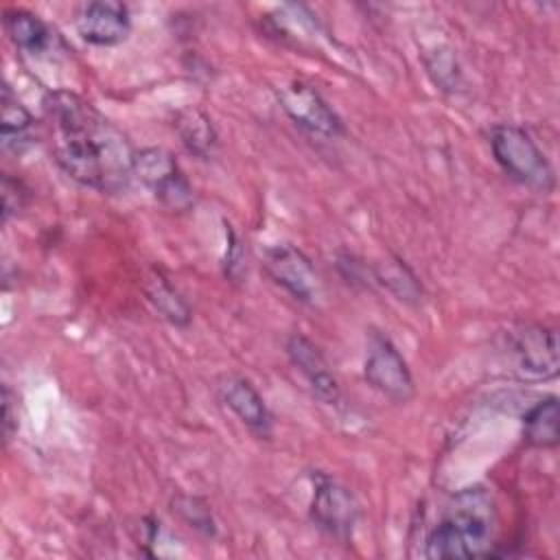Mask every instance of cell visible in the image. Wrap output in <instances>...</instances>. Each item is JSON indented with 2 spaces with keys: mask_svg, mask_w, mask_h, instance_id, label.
<instances>
[{
  "mask_svg": "<svg viewBox=\"0 0 560 560\" xmlns=\"http://www.w3.org/2000/svg\"><path fill=\"white\" fill-rule=\"evenodd\" d=\"M359 501L354 494L330 477H317L311 499V518L328 536L348 542L359 523Z\"/></svg>",
  "mask_w": 560,
  "mask_h": 560,
  "instance_id": "obj_7",
  "label": "cell"
},
{
  "mask_svg": "<svg viewBox=\"0 0 560 560\" xmlns=\"http://www.w3.org/2000/svg\"><path fill=\"white\" fill-rule=\"evenodd\" d=\"M497 508L492 494L481 488H464L446 505L442 518L429 532L424 556L433 560H464L492 556Z\"/></svg>",
  "mask_w": 560,
  "mask_h": 560,
  "instance_id": "obj_2",
  "label": "cell"
},
{
  "mask_svg": "<svg viewBox=\"0 0 560 560\" xmlns=\"http://www.w3.org/2000/svg\"><path fill=\"white\" fill-rule=\"evenodd\" d=\"M278 103L287 116L311 133L324 138H337L343 133L341 118L319 96L317 90L302 81H291L278 90Z\"/></svg>",
  "mask_w": 560,
  "mask_h": 560,
  "instance_id": "obj_9",
  "label": "cell"
},
{
  "mask_svg": "<svg viewBox=\"0 0 560 560\" xmlns=\"http://www.w3.org/2000/svg\"><path fill=\"white\" fill-rule=\"evenodd\" d=\"M503 350L523 378L549 381L558 374V335L545 324H516L505 332Z\"/></svg>",
  "mask_w": 560,
  "mask_h": 560,
  "instance_id": "obj_4",
  "label": "cell"
},
{
  "mask_svg": "<svg viewBox=\"0 0 560 560\" xmlns=\"http://www.w3.org/2000/svg\"><path fill=\"white\" fill-rule=\"evenodd\" d=\"M173 512L186 521L190 527H195L197 532L206 534V536H214L217 534V525L210 512V505L199 499V497H188V494H179L171 501Z\"/></svg>",
  "mask_w": 560,
  "mask_h": 560,
  "instance_id": "obj_19",
  "label": "cell"
},
{
  "mask_svg": "<svg viewBox=\"0 0 560 560\" xmlns=\"http://www.w3.org/2000/svg\"><path fill=\"white\" fill-rule=\"evenodd\" d=\"M0 103H2V129H0L2 149L20 153L31 142L33 116L7 83L2 85Z\"/></svg>",
  "mask_w": 560,
  "mask_h": 560,
  "instance_id": "obj_15",
  "label": "cell"
},
{
  "mask_svg": "<svg viewBox=\"0 0 560 560\" xmlns=\"http://www.w3.org/2000/svg\"><path fill=\"white\" fill-rule=\"evenodd\" d=\"M2 427H4V440L9 442L13 438V433L18 431V411H13V394L11 389L4 385L2 387Z\"/></svg>",
  "mask_w": 560,
  "mask_h": 560,
  "instance_id": "obj_22",
  "label": "cell"
},
{
  "mask_svg": "<svg viewBox=\"0 0 560 560\" xmlns=\"http://www.w3.org/2000/svg\"><path fill=\"white\" fill-rule=\"evenodd\" d=\"M4 28L11 42L28 57H48L61 46L57 33L35 13L26 9H7L4 11Z\"/></svg>",
  "mask_w": 560,
  "mask_h": 560,
  "instance_id": "obj_13",
  "label": "cell"
},
{
  "mask_svg": "<svg viewBox=\"0 0 560 560\" xmlns=\"http://www.w3.org/2000/svg\"><path fill=\"white\" fill-rule=\"evenodd\" d=\"M287 354H289L291 363L304 374L313 394L322 402L335 405L339 400V383H337L326 357L308 337L293 332L287 339Z\"/></svg>",
  "mask_w": 560,
  "mask_h": 560,
  "instance_id": "obj_11",
  "label": "cell"
},
{
  "mask_svg": "<svg viewBox=\"0 0 560 560\" xmlns=\"http://www.w3.org/2000/svg\"><path fill=\"white\" fill-rule=\"evenodd\" d=\"M133 175L153 192V197L168 210H188L195 201V190L186 179L175 158L160 147L136 151Z\"/></svg>",
  "mask_w": 560,
  "mask_h": 560,
  "instance_id": "obj_5",
  "label": "cell"
},
{
  "mask_svg": "<svg viewBox=\"0 0 560 560\" xmlns=\"http://www.w3.org/2000/svg\"><path fill=\"white\" fill-rule=\"evenodd\" d=\"M221 400L232 409V413L258 435H269L271 413L258 394V389L243 376H223L219 381Z\"/></svg>",
  "mask_w": 560,
  "mask_h": 560,
  "instance_id": "obj_12",
  "label": "cell"
},
{
  "mask_svg": "<svg viewBox=\"0 0 560 560\" xmlns=\"http://www.w3.org/2000/svg\"><path fill=\"white\" fill-rule=\"evenodd\" d=\"M175 129L182 144L197 158H210L217 149V129L210 116L197 107L182 109L175 118Z\"/></svg>",
  "mask_w": 560,
  "mask_h": 560,
  "instance_id": "obj_16",
  "label": "cell"
},
{
  "mask_svg": "<svg viewBox=\"0 0 560 560\" xmlns=\"http://www.w3.org/2000/svg\"><path fill=\"white\" fill-rule=\"evenodd\" d=\"M26 203V188L20 179L9 173L2 175V221L7 223L13 214H18Z\"/></svg>",
  "mask_w": 560,
  "mask_h": 560,
  "instance_id": "obj_21",
  "label": "cell"
},
{
  "mask_svg": "<svg viewBox=\"0 0 560 560\" xmlns=\"http://www.w3.org/2000/svg\"><path fill=\"white\" fill-rule=\"evenodd\" d=\"M262 265L271 276V280L280 284L287 293H291L295 300L304 304L317 302L322 293L319 276L304 252H300L289 243L273 245L265 249Z\"/></svg>",
  "mask_w": 560,
  "mask_h": 560,
  "instance_id": "obj_8",
  "label": "cell"
},
{
  "mask_svg": "<svg viewBox=\"0 0 560 560\" xmlns=\"http://www.w3.org/2000/svg\"><path fill=\"white\" fill-rule=\"evenodd\" d=\"M42 105L50 125V151L70 179L98 192L127 188L136 151L114 122L70 90L48 92Z\"/></svg>",
  "mask_w": 560,
  "mask_h": 560,
  "instance_id": "obj_1",
  "label": "cell"
},
{
  "mask_svg": "<svg viewBox=\"0 0 560 560\" xmlns=\"http://www.w3.org/2000/svg\"><path fill=\"white\" fill-rule=\"evenodd\" d=\"M363 374L374 389L394 402H407L416 392L407 361L398 348L381 332H372L368 339Z\"/></svg>",
  "mask_w": 560,
  "mask_h": 560,
  "instance_id": "obj_6",
  "label": "cell"
},
{
  "mask_svg": "<svg viewBox=\"0 0 560 560\" xmlns=\"http://www.w3.org/2000/svg\"><path fill=\"white\" fill-rule=\"evenodd\" d=\"M376 278L394 293L398 295V300L405 302H416L420 298V284L416 280V276L407 269V265L398 258L381 265L376 269Z\"/></svg>",
  "mask_w": 560,
  "mask_h": 560,
  "instance_id": "obj_18",
  "label": "cell"
},
{
  "mask_svg": "<svg viewBox=\"0 0 560 560\" xmlns=\"http://www.w3.org/2000/svg\"><path fill=\"white\" fill-rule=\"evenodd\" d=\"M77 33L94 46H116L131 31L129 9L116 0H94L79 9L74 18Z\"/></svg>",
  "mask_w": 560,
  "mask_h": 560,
  "instance_id": "obj_10",
  "label": "cell"
},
{
  "mask_svg": "<svg viewBox=\"0 0 560 560\" xmlns=\"http://www.w3.org/2000/svg\"><path fill=\"white\" fill-rule=\"evenodd\" d=\"M147 300L153 308L175 326H186L190 322V308L186 300L177 293V289L168 282V278L160 269H151L144 280Z\"/></svg>",
  "mask_w": 560,
  "mask_h": 560,
  "instance_id": "obj_17",
  "label": "cell"
},
{
  "mask_svg": "<svg viewBox=\"0 0 560 560\" xmlns=\"http://www.w3.org/2000/svg\"><path fill=\"white\" fill-rule=\"evenodd\" d=\"M490 149L497 164L514 182L538 192H549L556 186L549 160L523 127L510 122L494 125L490 129Z\"/></svg>",
  "mask_w": 560,
  "mask_h": 560,
  "instance_id": "obj_3",
  "label": "cell"
},
{
  "mask_svg": "<svg viewBox=\"0 0 560 560\" xmlns=\"http://www.w3.org/2000/svg\"><path fill=\"white\" fill-rule=\"evenodd\" d=\"M523 438L538 448H551L560 440V407L556 396L540 398L523 416Z\"/></svg>",
  "mask_w": 560,
  "mask_h": 560,
  "instance_id": "obj_14",
  "label": "cell"
},
{
  "mask_svg": "<svg viewBox=\"0 0 560 560\" xmlns=\"http://www.w3.org/2000/svg\"><path fill=\"white\" fill-rule=\"evenodd\" d=\"M427 70L433 77L435 85L446 92H455L459 85V68L451 48H438L431 57H427Z\"/></svg>",
  "mask_w": 560,
  "mask_h": 560,
  "instance_id": "obj_20",
  "label": "cell"
}]
</instances>
